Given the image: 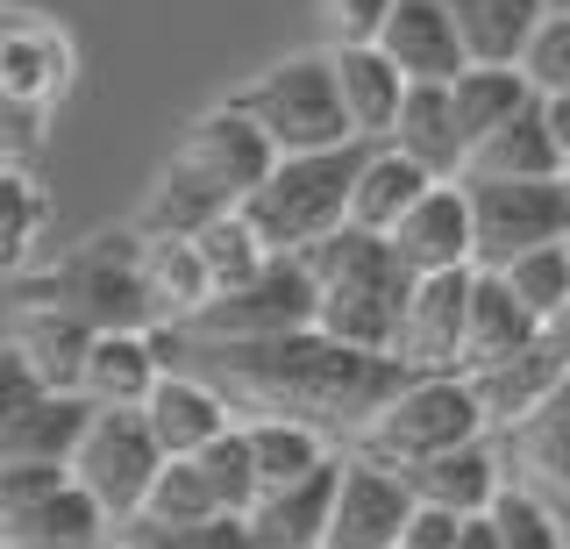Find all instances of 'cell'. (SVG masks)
Here are the masks:
<instances>
[{
    "instance_id": "obj_1",
    "label": "cell",
    "mask_w": 570,
    "mask_h": 549,
    "mask_svg": "<svg viewBox=\"0 0 570 549\" xmlns=\"http://www.w3.org/2000/svg\"><path fill=\"white\" fill-rule=\"evenodd\" d=\"M200 371L207 385H222V400L236 414H285L314 421L321 435H364V421L414 379L406 357L385 350L335 343L328 329H293V335H249V343H200L178 329V364Z\"/></svg>"
},
{
    "instance_id": "obj_2",
    "label": "cell",
    "mask_w": 570,
    "mask_h": 549,
    "mask_svg": "<svg viewBox=\"0 0 570 549\" xmlns=\"http://www.w3.org/2000/svg\"><path fill=\"white\" fill-rule=\"evenodd\" d=\"M299 257H307V272H314V286H321L314 329H328L335 343L400 357V322H406V300H414V278L421 272L392 251V236L343 222L335 236H321L314 251H299Z\"/></svg>"
},
{
    "instance_id": "obj_3",
    "label": "cell",
    "mask_w": 570,
    "mask_h": 549,
    "mask_svg": "<svg viewBox=\"0 0 570 549\" xmlns=\"http://www.w3.org/2000/svg\"><path fill=\"white\" fill-rule=\"evenodd\" d=\"M14 300H43V307H65L94 329H157V300L142 286V228L129 222L71 243L65 257L22 272Z\"/></svg>"
},
{
    "instance_id": "obj_4",
    "label": "cell",
    "mask_w": 570,
    "mask_h": 549,
    "mask_svg": "<svg viewBox=\"0 0 570 549\" xmlns=\"http://www.w3.org/2000/svg\"><path fill=\"white\" fill-rule=\"evenodd\" d=\"M364 136L356 144H335V150H293L272 165V179L243 200L249 228L264 236V251H314L321 236L350 222V193H356V171H364Z\"/></svg>"
},
{
    "instance_id": "obj_5",
    "label": "cell",
    "mask_w": 570,
    "mask_h": 549,
    "mask_svg": "<svg viewBox=\"0 0 570 549\" xmlns=\"http://www.w3.org/2000/svg\"><path fill=\"white\" fill-rule=\"evenodd\" d=\"M478 435H492V429H485V406H478L471 379H463V371H414V379L364 421L356 450L392 464V471H406V464H421V457L463 450V442H478Z\"/></svg>"
},
{
    "instance_id": "obj_6",
    "label": "cell",
    "mask_w": 570,
    "mask_h": 549,
    "mask_svg": "<svg viewBox=\"0 0 570 549\" xmlns=\"http://www.w3.org/2000/svg\"><path fill=\"white\" fill-rule=\"evenodd\" d=\"M236 108L257 121L264 136L278 144V157L293 150H335L356 144L350 108H343V86H335L328 50H299V58H278L272 72H257L243 94H228Z\"/></svg>"
},
{
    "instance_id": "obj_7",
    "label": "cell",
    "mask_w": 570,
    "mask_h": 549,
    "mask_svg": "<svg viewBox=\"0 0 570 549\" xmlns=\"http://www.w3.org/2000/svg\"><path fill=\"white\" fill-rule=\"evenodd\" d=\"M471 193V264L478 272H507L513 257L542 251V243H570V179H478L463 171Z\"/></svg>"
},
{
    "instance_id": "obj_8",
    "label": "cell",
    "mask_w": 570,
    "mask_h": 549,
    "mask_svg": "<svg viewBox=\"0 0 570 549\" xmlns=\"http://www.w3.org/2000/svg\"><path fill=\"white\" fill-rule=\"evenodd\" d=\"M314 314H321V286H314L307 257L272 251L257 278H243V286L214 293L207 307L186 322V335H200V343H249V335H293V329H314ZM171 329H178V322H171Z\"/></svg>"
},
{
    "instance_id": "obj_9",
    "label": "cell",
    "mask_w": 570,
    "mask_h": 549,
    "mask_svg": "<svg viewBox=\"0 0 570 549\" xmlns=\"http://www.w3.org/2000/svg\"><path fill=\"white\" fill-rule=\"evenodd\" d=\"M65 471L79 478L121 528V521L142 513V500H150L157 471H165V442L150 435L142 406H94V421H86V435H79V450H71Z\"/></svg>"
},
{
    "instance_id": "obj_10",
    "label": "cell",
    "mask_w": 570,
    "mask_h": 549,
    "mask_svg": "<svg viewBox=\"0 0 570 549\" xmlns=\"http://www.w3.org/2000/svg\"><path fill=\"white\" fill-rule=\"evenodd\" d=\"M492 450H499L507 486L534 492V500L570 528V371L557 379V393L534 406V414H521L513 429L492 435Z\"/></svg>"
},
{
    "instance_id": "obj_11",
    "label": "cell",
    "mask_w": 570,
    "mask_h": 549,
    "mask_svg": "<svg viewBox=\"0 0 570 549\" xmlns=\"http://www.w3.org/2000/svg\"><path fill=\"white\" fill-rule=\"evenodd\" d=\"M178 165H193L214 193H222V200H236V207H243L249 193L272 179L278 144L236 108V100H222V108H207V115L186 129V144H178Z\"/></svg>"
},
{
    "instance_id": "obj_12",
    "label": "cell",
    "mask_w": 570,
    "mask_h": 549,
    "mask_svg": "<svg viewBox=\"0 0 570 549\" xmlns=\"http://www.w3.org/2000/svg\"><path fill=\"white\" fill-rule=\"evenodd\" d=\"M406 521H414V492L406 478L379 464V457H343V486H335L328 513V549H400Z\"/></svg>"
},
{
    "instance_id": "obj_13",
    "label": "cell",
    "mask_w": 570,
    "mask_h": 549,
    "mask_svg": "<svg viewBox=\"0 0 570 549\" xmlns=\"http://www.w3.org/2000/svg\"><path fill=\"white\" fill-rule=\"evenodd\" d=\"M471 286H478V264H456V272H421L414 278V300H406V322H400V357L414 364V371H463Z\"/></svg>"
},
{
    "instance_id": "obj_14",
    "label": "cell",
    "mask_w": 570,
    "mask_h": 549,
    "mask_svg": "<svg viewBox=\"0 0 570 549\" xmlns=\"http://www.w3.org/2000/svg\"><path fill=\"white\" fill-rule=\"evenodd\" d=\"M335 486H343V457L314 464L293 486H264L257 507L243 513L257 549H328V513H335Z\"/></svg>"
},
{
    "instance_id": "obj_15",
    "label": "cell",
    "mask_w": 570,
    "mask_h": 549,
    "mask_svg": "<svg viewBox=\"0 0 570 549\" xmlns=\"http://www.w3.org/2000/svg\"><path fill=\"white\" fill-rule=\"evenodd\" d=\"M379 50L414 86H450L463 65H471V50H463V37H456L450 0H392V14L379 29Z\"/></svg>"
},
{
    "instance_id": "obj_16",
    "label": "cell",
    "mask_w": 570,
    "mask_h": 549,
    "mask_svg": "<svg viewBox=\"0 0 570 549\" xmlns=\"http://www.w3.org/2000/svg\"><path fill=\"white\" fill-rule=\"evenodd\" d=\"M142 421L165 442V457H200L214 435L236 429V406L222 400V385H207L200 371H165L157 393L142 400Z\"/></svg>"
},
{
    "instance_id": "obj_17",
    "label": "cell",
    "mask_w": 570,
    "mask_h": 549,
    "mask_svg": "<svg viewBox=\"0 0 570 549\" xmlns=\"http://www.w3.org/2000/svg\"><path fill=\"white\" fill-rule=\"evenodd\" d=\"M471 243L478 236H471V193H463V179H435L406 207V222L392 228V251L414 272H456V264H471Z\"/></svg>"
},
{
    "instance_id": "obj_18",
    "label": "cell",
    "mask_w": 570,
    "mask_h": 549,
    "mask_svg": "<svg viewBox=\"0 0 570 549\" xmlns=\"http://www.w3.org/2000/svg\"><path fill=\"white\" fill-rule=\"evenodd\" d=\"M563 371H570V357L549 343V335H534L528 350H513V357H499V364H485V371H463V379H471L478 406H485V429L499 435V429H513L521 414H534V406L557 393Z\"/></svg>"
},
{
    "instance_id": "obj_19",
    "label": "cell",
    "mask_w": 570,
    "mask_h": 549,
    "mask_svg": "<svg viewBox=\"0 0 570 549\" xmlns=\"http://www.w3.org/2000/svg\"><path fill=\"white\" fill-rule=\"evenodd\" d=\"M94 335H100L94 322H79V314H65V307H43V300H14V329H8V343L36 364V379H43L50 393H79L86 357H94Z\"/></svg>"
},
{
    "instance_id": "obj_20",
    "label": "cell",
    "mask_w": 570,
    "mask_h": 549,
    "mask_svg": "<svg viewBox=\"0 0 570 549\" xmlns=\"http://www.w3.org/2000/svg\"><path fill=\"white\" fill-rule=\"evenodd\" d=\"M328 65H335V86H343L350 129L364 136V144H385L392 121H400V108H406V86H414V79H406L379 43H328Z\"/></svg>"
},
{
    "instance_id": "obj_21",
    "label": "cell",
    "mask_w": 570,
    "mask_h": 549,
    "mask_svg": "<svg viewBox=\"0 0 570 549\" xmlns=\"http://www.w3.org/2000/svg\"><path fill=\"white\" fill-rule=\"evenodd\" d=\"M71 72H79V50H71L65 29L22 14L14 37L0 43V94L8 100H29V108H50V100L71 94Z\"/></svg>"
},
{
    "instance_id": "obj_22",
    "label": "cell",
    "mask_w": 570,
    "mask_h": 549,
    "mask_svg": "<svg viewBox=\"0 0 570 549\" xmlns=\"http://www.w3.org/2000/svg\"><path fill=\"white\" fill-rule=\"evenodd\" d=\"M400 478L421 507H450V513H485L499 500V486H507L492 435L463 442V450H442V457H421V464H406Z\"/></svg>"
},
{
    "instance_id": "obj_23",
    "label": "cell",
    "mask_w": 570,
    "mask_h": 549,
    "mask_svg": "<svg viewBox=\"0 0 570 549\" xmlns=\"http://www.w3.org/2000/svg\"><path fill=\"white\" fill-rule=\"evenodd\" d=\"M157 379H165V357H157L150 329H100L79 393L94 406H142L157 393Z\"/></svg>"
},
{
    "instance_id": "obj_24",
    "label": "cell",
    "mask_w": 570,
    "mask_h": 549,
    "mask_svg": "<svg viewBox=\"0 0 570 549\" xmlns=\"http://www.w3.org/2000/svg\"><path fill=\"white\" fill-rule=\"evenodd\" d=\"M385 144H400L414 165L435 171V179H463V165H471V144H463L450 86H406V108H400Z\"/></svg>"
},
{
    "instance_id": "obj_25",
    "label": "cell",
    "mask_w": 570,
    "mask_h": 549,
    "mask_svg": "<svg viewBox=\"0 0 570 549\" xmlns=\"http://www.w3.org/2000/svg\"><path fill=\"white\" fill-rule=\"evenodd\" d=\"M463 171H478V179H557L563 144H557V129H549V115H542V94H534L513 121H499L485 144L471 150Z\"/></svg>"
},
{
    "instance_id": "obj_26",
    "label": "cell",
    "mask_w": 570,
    "mask_h": 549,
    "mask_svg": "<svg viewBox=\"0 0 570 549\" xmlns=\"http://www.w3.org/2000/svg\"><path fill=\"white\" fill-rule=\"evenodd\" d=\"M428 186H435V171L414 165L400 144H371L364 150V171H356V193H350V222L392 236V228L406 222V207H414Z\"/></svg>"
},
{
    "instance_id": "obj_27",
    "label": "cell",
    "mask_w": 570,
    "mask_h": 549,
    "mask_svg": "<svg viewBox=\"0 0 570 549\" xmlns=\"http://www.w3.org/2000/svg\"><path fill=\"white\" fill-rule=\"evenodd\" d=\"M450 14H456V37L471 50V65H521L549 0H450Z\"/></svg>"
},
{
    "instance_id": "obj_28",
    "label": "cell",
    "mask_w": 570,
    "mask_h": 549,
    "mask_svg": "<svg viewBox=\"0 0 570 549\" xmlns=\"http://www.w3.org/2000/svg\"><path fill=\"white\" fill-rule=\"evenodd\" d=\"M534 335H542V322L513 300L507 278L478 272V286H471V329H463V371H485L499 357H513V350H528Z\"/></svg>"
},
{
    "instance_id": "obj_29",
    "label": "cell",
    "mask_w": 570,
    "mask_h": 549,
    "mask_svg": "<svg viewBox=\"0 0 570 549\" xmlns=\"http://www.w3.org/2000/svg\"><path fill=\"white\" fill-rule=\"evenodd\" d=\"M86 421H94V400H86V393H43L22 421H8V429H0V464H8V457L71 464V450H79Z\"/></svg>"
},
{
    "instance_id": "obj_30",
    "label": "cell",
    "mask_w": 570,
    "mask_h": 549,
    "mask_svg": "<svg viewBox=\"0 0 570 549\" xmlns=\"http://www.w3.org/2000/svg\"><path fill=\"white\" fill-rule=\"evenodd\" d=\"M142 286L157 300V322H178V329L214 300V278H207L200 251L178 243V236H142Z\"/></svg>"
},
{
    "instance_id": "obj_31",
    "label": "cell",
    "mask_w": 570,
    "mask_h": 549,
    "mask_svg": "<svg viewBox=\"0 0 570 549\" xmlns=\"http://www.w3.org/2000/svg\"><path fill=\"white\" fill-rule=\"evenodd\" d=\"M450 100H456V121H463V144H485V136L499 129V121H513L534 100V86L521 65H463V72L450 79Z\"/></svg>"
},
{
    "instance_id": "obj_32",
    "label": "cell",
    "mask_w": 570,
    "mask_h": 549,
    "mask_svg": "<svg viewBox=\"0 0 570 549\" xmlns=\"http://www.w3.org/2000/svg\"><path fill=\"white\" fill-rule=\"evenodd\" d=\"M228 207H236V200H222V193H214L200 171L171 157V171L150 186V200H142L136 228H142V236H178V243H193L214 215H228Z\"/></svg>"
},
{
    "instance_id": "obj_33",
    "label": "cell",
    "mask_w": 570,
    "mask_h": 549,
    "mask_svg": "<svg viewBox=\"0 0 570 549\" xmlns=\"http://www.w3.org/2000/svg\"><path fill=\"white\" fill-rule=\"evenodd\" d=\"M249 464H257V486H293L314 464H328V435L314 421H285V414H249Z\"/></svg>"
},
{
    "instance_id": "obj_34",
    "label": "cell",
    "mask_w": 570,
    "mask_h": 549,
    "mask_svg": "<svg viewBox=\"0 0 570 549\" xmlns=\"http://www.w3.org/2000/svg\"><path fill=\"white\" fill-rule=\"evenodd\" d=\"M107 528H115V513H107L79 478H65L43 507H29L22 521H8V536H36V542H58V549H100Z\"/></svg>"
},
{
    "instance_id": "obj_35",
    "label": "cell",
    "mask_w": 570,
    "mask_h": 549,
    "mask_svg": "<svg viewBox=\"0 0 570 549\" xmlns=\"http://www.w3.org/2000/svg\"><path fill=\"white\" fill-rule=\"evenodd\" d=\"M43 228H50V200L29 179V165H0V272H29Z\"/></svg>"
},
{
    "instance_id": "obj_36",
    "label": "cell",
    "mask_w": 570,
    "mask_h": 549,
    "mask_svg": "<svg viewBox=\"0 0 570 549\" xmlns=\"http://www.w3.org/2000/svg\"><path fill=\"white\" fill-rule=\"evenodd\" d=\"M214 513H228V507L214 500L200 457H165V471H157V486H150V500H142L136 521H150V528H200V521H214Z\"/></svg>"
},
{
    "instance_id": "obj_37",
    "label": "cell",
    "mask_w": 570,
    "mask_h": 549,
    "mask_svg": "<svg viewBox=\"0 0 570 549\" xmlns=\"http://www.w3.org/2000/svg\"><path fill=\"white\" fill-rule=\"evenodd\" d=\"M193 251H200V264H207V278H214V293H228V286H243V278H257L264 272V236L249 228V215L243 207H228V215H214L200 236H193Z\"/></svg>"
},
{
    "instance_id": "obj_38",
    "label": "cell",
    "mask_w": 570,
    "mask_h": 549,
    "mask_svg": "<svg viewBox=\"0 0 570 549\" xmlns=\"http://www.w3.org/2000/svg\"><path fill=\"white\" fill-rule=\"evenodd\" d=\"M499 278L513 286V300H521L534 322H549V314H557L563 300H570V243H542V251L513 257Z\"/></svg>"
},
{
    "instance_id": "obj_39",
    "label": "cell",
    "mask_w": 570,
    "mask_h": 549,
    "mask_svg": "<svg viewBox=\"0 0 570 549\" xmlns=\"http://www.w3.org/2000/svg\"><path fill=\"white\" fill-rule=\"evenodd\" d=\"M200 471H207V486H214V500H222L228 513H249L257 507V464H249V435H243V421L228 435H214L207 450H200Z\"/></svg>"
},
{
    "instance_id": "obj_40",
    "label": "cell",
    "mask_w": 570,
    "mask_h": 549,
    "mask_svg": "<svg viewBox=\"0 0 570 549\" xmlns=\"http://www.w3.org/2000/svg\"><path fill=\"white\" fill-rule=\"evenodd\" d=\"M121 549H257L243 513H214L200 528H150V521H121Z\"/></svg>"
},
{
    "instance_id": "obj_41",
    "label": "cell",
    "mask_w": 570,
    "mask_h": 549,
    "mask_svg": "<svg viewBox=\"0 0 570 549\" xmlns=\"http://www.w3.org/2000/svg\"><path fill=\"white\" fill-rule=\"evenodd\" d=\"M492 521H499V542H507V549H570V528L534 500V492H521V486H499Z\"/></svg>"
},
{
    "instance_id": "obj_42",
    "label": "cell",
    "mask_w": 570,
    "mask_h": 549,
    "mask_svg": "<svg viewBox=\"0 0 570 549\" xmlns=\"http://www.w3.org/2000/svg\"><path fill=\"white\" fill-rule=\"evenodd\" d=\"M521 72H528L534 94H570V14H542Z\"/></svg>"
},
{
    "instance_id": "obj_43",
    "label": "cell",
    "mask_w": 570,
    "mask_h": 549,
    "mask_svg": "<svg viewBox=\"0 0 570 549\" xmlns=\"http://www.w3.org/2000/svg\"><path fill=\"white\" fill-rule=\"evenodd\" d=\"M65 464H36V457H8V464H0V513H8V521H22L29 507H43L50 492L65 486Z\"/></svg>"
},
{
    "instance_id": "obj_44",
    "label": "cell",
    "mask_w": 570,
    "mask_h": 549,
    "mask_svg": "<svg viewBox=\"0 0 570 549\" xmlns=\"http://www.w3.org/2000/svg\"><path fill=\"white\" fill-rule=\"evenodd\" d=\"M43 393H50V385L36 379V364H29L14 343H0V429H8V421H22Z\"/></svg>"
},
{
    "instance_id": "obj_45",
    "label": "cell",
    "mask_w": 570,
    "mask_h": 549,
    "mask_svg": "<svg viewBox=\"0 0 570 549\" xmlns=\"http://www.w3.org/2000/svg\"><path fill=\"white\" fill-rule=\"evenodd\" d=\"M43 150V108L0 94V165H29Z\"/></svg>"
},
{
    "instance_id": "obj_46",
    "label": "cell",
    "mask_w": 570,
    "mask_h": 549,
    "mask_svg": "<svg viewBox=\"0 0 570 549\" xmlns=\"http://www.w3.org/2000/svg\"><path fill=\"white\" fill-rule=\"evenodd\" d=\"M385 14H392V0H328V29H335V43H379Z\"/></svg>"
},
{
    "instance_id": "obj_47",
    "label": "cell",
    "mask_w": 570,
    "mask_h": 549,
    "mask_svg": "<svg viewBox=\"0 0 570 549\" xmlns=\"http://www.w3.org/2000/svg\"><path fill=\"white\" fill-rule=\"evenodd\" d=\"M456 528H463V513H450V507H421V500H414V521H406L400 549H456Z\"/></svg>"
},
{
    "instance_id": "obj_48",
    "label": "cell",
    "mask_w": 570,
    "mask_h": 549,
    "mask_svg": "<svg viewBox=\"0 0 570 549\" xmlns=\"http://www.w3.org/2000/svg\"><path fill=\"white\" fill-rule=\"evenodd\" d=\"M456 549H507V542H499V521H492V507H485V513H463V528H456Z\"/></svg>"
},
{
    "instance_id": "obj_49",
    "label": "cell",
    "mask_w": 570,
    "mask_h": 549,
    "mask_svg": "<svg viewBox=\"0 0 570 549\" xmlns=\"http://www.w3.org/2000/svg\"><path fill=\"white\" fill-rule=\"evenodd\" d=\"M542 115H549V129H557V144H563V165H570V94H542Z\"/></svg>"
},
{
    "instance_id": "obj_50",
    "label": "cell",
    "mask_w": 570,
    "mask_h": 549,
    "mask_svg": "<svg viewBox=\"0 0 570 549\" xmlns=\"http://www.w3.org/2000/svg\"><path fill=\"white\" fill-rule=\"evenodd\" d=\"M542 335H549V343H557L563 357H570V300H563V307H557V314H549V322H542Z\"/></svg>"
},
{
    "instance_id": "obj_51",
    "label": "cell",
    "mask_w": 570,
    "mask_h": 549,
    "mask_svg": "<svg viewBox=\"0 0 570 549\" xmlns=\"http://www.w3.org/2000/svg\"><path fill=\"white\" fill-rule=\"evenodd\" d=\"M0 549H58V542H36V536H0Z\"/></svg>"
},
{
    "instance_id": "obj_52",
    "label": "cell",
    "mask_w": 570,
    "mask_h": 549,
    "mask_svg": "<svg viewBox=\"0 0 570 549\" xmlns=\"http://www.w3.org/2000/svg\"><path fill=\"white\" fill-rule=\"evenodd\" d=\"M14 22H22V14H8V8H0V43H8V37H14Z\"/></svg>"
},
{
    "instance_id": "obj_53",
    "label": "cell",
    "mask_w": 570,
    "mask_h": 549,
    "mask_svg": "<svg viewBox=\"0 0 570 549\" xmlns=\"http://www.w3.org/2000/svg\"><path fill=\"white\" fill-rule=\"evenodd\" d=\"M549 14H570V0H549Z\"/></svg>"
},
{
    "instance_id": "obj_54",
    "label": "cell",
    "mask_w": 570,
    "mask_h": 549,
    "mask_svg": "<svg viewBox=\"0 0 570 549\" xmlns=\"http://www.w3.org/2000/svg\"><path fill=\"white\" fill-rule=\"evenodd\" d=\"M0 536H8V513H0Z\"/></svg>"
},
{
    "instance_id": "obj_55",
    "label": "cell",
    "mask_w": 570,
    "mask_h": 549,
    "mask_svg": "<svg viewBox=\"0 0 570 549\" xmlns=\"http://www.w3.org/2000/svg\"><path fill=\"white\" fill-rule=\"evenodd\" d=\"M100 549H121V542H100Z\"/></svg>"
},
{
    "instance_id": "obj_56",
    "label": "cell",
    "mask_w": 570,
    "mask_h": 549,
    "mask_svg": "<svg viewBox=\"0 0 570 549\" xmlns=\"http://www.w3.org/2000/svg\"><path fill=\"white\" fill-rule=\"evenodd\" d=\"M563 179H570V165H563Z\"/></svg>"
}]
</instances>
